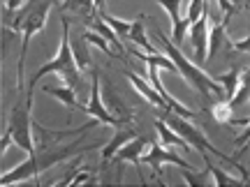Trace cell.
Wrapping results in <instances>:
<instances>
[{"instance_id":"d4e9b609","label":"cell","mask_w":250,"mask_h":187,"mask_svg":"<svg viewBox=\"0 0 250 187\" xmlns=\"http://www.w3.org/2000/svg\"><path fill=\"white\" fill-rule=\"evenodd\" d=\"M23 5H26L23 0H2V9H7V12H19Z\"/></svg>"},{"instance_id":"8fae6325","label":"cell","mask_w":250,"mask_h":187,"mask_svg":"<svg viewBox=\"0 0 250 187\" xmlns=\"http://www.w3.org/2000/svg\"><path fill=\"white\" fill-rule=\"evenodd\" d=\"M158 2L167 9V14L171 19V42L176 46H181L183 44V37H186V30H188L186 19L181 17V2L183 0H158Z\"/></svg>"},{"instance_id":"7402d4cb","label":"cell","mask_w":250,"mask_h":187,"mask_svg":"<svg viewBox=\"0 0 250 187\" xmlns=\"http://www.w3.org/2000/svg\"><path fill=\"white\" fill-rule=\"evenodd\" d=\"M100 17L107 21L109 26L116 30V35L121 37H127V33H130V28H132V23L130 21H123V19H116V17H111V14H107V12H100Z\"/></svg>"},{"instance_id":"cb8c5ba5","label":"cell","mask_w":250,"mask_h":187,"mask_svg":"<svg viewBox=\"0 0 250 187\" xmlns=\"http://www.w3.org/2000/svg\"><path fill=\"white\" fill-rule=\"evenodd\" d=\"M229 46H232L234 51H239V54H250V35L243 37V39H236V42H232Z\"/></svg>"},{"instance_id":"4316f807","label":"cell","mask_w":250,"mask_h":187,"mask_svg":"<svg viewBox=\"0 0 250 187\" xmlns=\"http://www.w3.org/2000/svg\"><path fill=\"white\" fill-rule=\"evenodd\" d=\"M95 5H98L100 12H107V2H104V0H95Z\"/></svg>"},{"instance_id":"e0dca14e","label":"cell","mask_w":250,"mask_h":187,"mask_svg":"<svg viewBox=\"0 0 250 187\" xmlns=\"http://www.w3.org/2000/svg\"><path fill=\"white\" fill-rule=\"evenodd\" d=\"M202 157H204L206 169L211 171V176H213V185L223 187V185H243V183H246L243 178H232L229 173H225L223 169H218L213 162H211V155H208V152H206V155H202Z\"/></svg>"},{"instance_id":"52a82bcc","label":"cell","mask_w":250,"mask_h":187,"mask_svg":"<svg viewBox=\"0 0 250 187\" xmlns=\"http://www.w3.org/2000/svg\"><path fill=\"white\" fill-rule=\"evenodd\" d=\"M208 30L211 28H208V7H206L204 14L190 26V42L195 49V62L199 67H204L208 60Z\"/></svg>"},{"instance_id":"3957f363","label":"cell","mask_w":250,"mask_h":187,"mask_svg":"<svg viewBox=\"0 0 250 187\" xmlns=\"http://www.w3.org/2000/svg\"><path fill=\"white\" fill-rule=\"evenodd\" d=\"M90 148H98V143L86 146V143H83V134H81L77 141L67 143V146H62V148H46V150H37L35 155H28L26 162H21V164H17L12 171L2 173V176H0V183H2V185H14V183H23V180L37 178L42 171L56 167L58 162L70 160V157L79 155V152L90 150Z\"/></svg>"},{"instance_id":"603a6c76","label":"cell","mask_w":250,"mask_h":187,"mask_svg":"<svg viewBox=\"0 0 250 187\" xmlns=\"http://www.w3.org/2000/svg\"><path fill=\"white\" fill-rule=\"evenodd\" d=\"M83 37H86V42H90V44L100 46V49H102V51H104L107 56H114V54H111V49H109L107 37H102L100 33H95V30H86V33H83Z\"/></svg>"},{"instance_id":"8992f818","label":"cell","mask_w":250,"mask_h":187,"mask_svg":"<svg viewBox=\"0 0 250 187\" xmlns=\"http://www.w3.org/2000/svg\"><path fill=\"white\" fill-rule=\"evenodd\" d=\"M162 120L169 125V127H171V130H174L176 134H181V136H183V139H186V141L190 143V146H192L197 152H199V155H206V152H208V155H213V157H218V160H223V162H227V164L236 167V169L241 171V178L248 183L250 176L246 173V169H243L241 164L236 162V157H232V155H225L223 150H218V148H215L213 143L206 141V136L199 132V130H197L195 125H190V120H188V118L176 116V113H171V111H165Z\"/></svg>"},{"instance_id":"d6986e66","label":"cell","mask_w":250,"mask_h":187,"mask_svg":"<svg viewBox=\"0 0 250 187\" xmlns=\"http://www.w3.org/2000/svg\"><path fill=\"white\" fill-rule=\"evenodd\" d=\"M229 23V19H223L218 26H213V30H208V56H215L220 44L225 42V28Z\"/></svg>"},{"instance_id":"ba28073f","label":"cell","mask_w":250,"mask_h":187,"mask_svg":"<svg viewBox=\"0 0 250 187\" xmlns=\"http://www.w3.org/2000/svg\"><path fill=\"white\" fill-rule=\"evenodd\" d=\"M83 113H88L90 118H95L98 123L102 125H109V127H121V118L111 116L107 111V107L102 104V99H100V76L98 74H93V86H90V102L86 104V107L81 109Z\"/></svg>"},{"instance_id":"7c38bea8","label":"cell","mask_w":250,"mask_h":187,"mask_svg":"<svg viewBox=\"0 0 250 187\" xmlns=\"http://www.w3.org/2000/svg\"><path fill=\"white\" fill-rule=\"evenodd\" d=\"M127 79H130V83H132V86H134V90H137V93H139V95H142V97L146 99V102H148L151 107L160 109L162 113H165V111H171V109H169V104H167V102L162 99V95H160V93H158V90L153 88V86H148L146 81H142V79H139V76H137L134 72H127Z\"/></svg>"},{"instance_id":"277c9868","label":"cell","mask_w":250,"mask_h":187,"mask_svg":"<svg viewBox=\"0 0 250 187\" xmlns=\"http://www.w3.org/2000/svg\"><path fill=\"white\" fill-rule=\"evenodd\" d=\"M46 74H58V79H61L65 86H70V88H77L81 81V67L77 65V58H74V51H72L70 21L65 19V14H62V35H61L58 51H56V56L51 58V62L42 65V67L30 76V81H28V102H30V104H33V90H35V86L44 79Z\"/></svg>"},{"instance_id":"5b68a950","label":"cell","mask_w":250,"mask_h":187,"mask_svg":"<svg viewBox=\"0 0 250 187\" xmlns=\"http://www.w3.org/2000/svg\"><path fill=\"white\" fill-rule=\"evenodd\" d=\"M30 102H21L9 111V120H7V130L2 134V146H0V155L7 152V146L14 143L19 150L28 152V155H35L37 146H35V136H33V118H30Z\"/></svg>"},{"instance_id":"ffe728a7","label":"cell","mask_w":250,"mask_h":187,"mask_svg":"<svg viewBox=\"0 0 250 187\" xmlns=\"http://www.w3.org/2000/svg\"><path fill=\"white\" fill-rule=\"evenodd\" d=\"M72 51H74V58H77V65L81 67V72L90 67V56H88V46H86V37L81 33V37L72 44Z\"/></svg>"},{"instance_id":"ac0fdd59","label":"cell","mask_w":250,"mask_h":187,"mask_svg":"<svg viewBox=\"0 0 250 187\" xmlns=\"http://www.w3.org/2000/svg\"><path fill=\"white\" fill-rule=\"evenodd\" d=\"M44 93L56 97L65 109H83V104H79L77 97H74V88H70V86H65V88H44Z\"/></svg>"},{"instance_id":"7a4b0ae2","label":"cell","mask_w":250,"mask_h":187,"mask_svg":"<svg viewBox=\"0 0 250 187\" xmlns=\"http://www.w3.org/2000/svg\"><path fill=\"white\" fill-rule=\"evenodd\" d=\"M56 5V0H28L23 7L12 14V21L7 26L12 35H21V56H19V65H17V90H23V65H26V51H28V42L30 37H35L42 28L46 26V19H49V9Z\"/></svg>"},{"instance_id":"2e32d148","label":"cell","mask_w":250,"mask_h":187,"mask_svg":"<svg viewBox=\"0 0 250 187\" xmlns=\"http://www.w3.org/2000/svg\"><path fill=\"white\" fill-rule=\"evenodd\" d=\"M218 83H223L225 86V97L232 99L236 95V90H239V83H241V70L239 67H234V70L225 72V74H211Z\"/></svg>"},{"instance_id":"6da1fadb","label":"cell","mask_w":250,"mask_h":187,"mask_svg":"<svg viewBox=\"0 0 250 187\" xmlns=\"http://www.w3.org/2000/svg\"><path fill=\"white\" fill-rule=\"evenodd\" d=\"M153 37H158V42L162 44L165 54L169 56L171 60H174V65H176V74H181V76L195 88V93L199 95V99H202L204 104H208V102H218V99H227L225 97V86L223 83H218L211 74H206L195 60H188L186 56L181 54L179 46L174 44L171 39L165 37V33H162L160 28L153 30Z\"/></svg>"},{"instance_id":"9a60e30c","label":"cell","mask_w":250,"mask_h":187,"mask_svg":"<svg viewBox=\"0 0 250 187\" xmlns=\"http://www.w3.org/2000/svg\"><path fill=\"white\" fill-rule=\"evenodd\" d=\"M144 17H139L137 21H132V28H130V33H127V39L132 42V44H137L139 49H142L144 54H158V49L148 42V37H146V33H144Z\"/></svg>"},{"instance_id":"30bf717a","label":"cell","mask_w":250,"mask_h":187,"mask_svg":"<svg viewBox=\"0 0 250 187\" xmlns=\"http://www.w3.org/2000/svg\"><path fill=\"white\" fill-rule=\"evenodd\" d=\"M146 148H151V141L146 139V136H134V139H130V141L125 143L123 148L111 157V162L114 164H121V162H132L134 167L139 169V164H142V155H144V150Z\"/></svg>"},{"instance_id":"9c48e42d","label":"cell","mask_w":250,"mask_h":187,"mask_svg":"<svg viewBox=\"0 0 250 187\" xmlns=\"http://www.w3.org/2000/svg\"><path fill=\"white\" fill-rule=\"evenodd\" d=\"M142 164H148V167H151L153 171H158V173H162V164H176L181 169H188V167H190L186 160H181L176 152H169L165 146H160V143H151L148 152L142 155Z\"/></svg>"},{"instance_id":"44dd1931","label":"cell","mask_w":250,"mask_h":187,"mask_svg":"<svg viewBox=\"0 0 250 187\" xmlns=\"http://www.w3.org/2000/svg\"><path fill=\"white\" fill-rule=\"evenodd\" d=\"M250 99V67L241 74V83H239V90H236V95H234L229 102H232V107H241Z\"/></svg>"},{"instance_id":"484cf974","label":"cell","mask_w":250,"mask_h":187,"mask_svg":"<svg viewBox=\"0 0 250 187\" xmlns=\"http://www.w3.org/2000/svg\"><path fill=\"white\" fill-rule=\"evenodd\" d=\"M234 2V7L239 9V7H246V9H250V0H232Z\"/></svg>"},{"instance_id":"4fadbf2b","label":"cell","mask_w":250,"mask_h":187,"mask_svg":"<svg viewBox=\"0 0 250 187\" xmlns=\"http://www.w3.org/2000/svg\"><path fill=\"white\" fill-rule=\"evenodd\" d=\"M155 130H158V134H160V146H165V148H169V146H176V148H181L183 152H190L192 150V146L181 136V134H176L174 130H171L169 125L165 123V120H155Z\"/></svg>"},{"instance_id":"5bb4252c","label":"cell","mask_w":250,"mask_h":187,"mask_svg":"<svg viewBox=\"0 0 250 187\" xmlns=\"http://www.w3.org/2000/svg\"><path fill=\"white\" fill-rule=\"evenodd\" d=\"M134 136H137V132H134V130H118L116 136H114V139H111V141L102 148V164H109V162H111V157H114V155H116V152L121 150L125 143L130 141V139H134Z\"/></svg>"}]
</instances>
